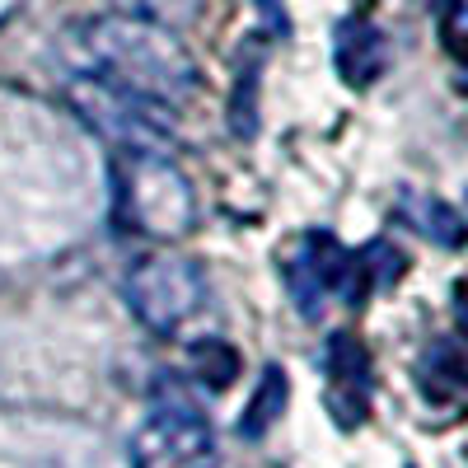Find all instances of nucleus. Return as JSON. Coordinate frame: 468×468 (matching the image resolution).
Masks as SVG:
<instances>
[{
	"mask_svg": "<svg viewBox=\"0 0 468 468\" xmlns=\"http://www.w3.org/2000/svg\"><path fill=\"white\" fill-rule=\"evenodd\" d=\"M61 61L70 66V75H94L169 108L197 94V61L169 33V24L122 10L70 24L61 33Z\"/></svg>",
	"mask_w": 468,
	"mask_h": 468,
	"instance_id": "f257e3e1",
	"label": "nucleus"
},
{
	"mask_svg": "<svg viewBox=\"0 0 468 468\" xmlns=\"http://www.w3.org/2000/svg\"><path fill=\"white\" fill-rule=\"evenodd\" d=\"M70 99L94 132H103L122 150H165V141L174 136V108L169 103L117 90L108 80H94V75H75Z\"/></svg>",
	"mask_w": 468,
	"mask_h": 468,
	"instance_id": "7ed1b4c3",
	"label": "nucleus"
},
{
	"mask_svg": "<svg viewBox=\"0 0 468 468\" xmlns=\"http://www.w3.org/2000/svg\"><path fill=\"white\" fill-rule=\"evenodd\" d=\"M122 15H141V19H154V24H174L192 10V0H112Z\"/></svg>",
	"mask_w": 468,
	"mask_h": 468,
	"instance_id": "4468645a",
	"label": "nucleus"
},
{
	"mask_svg": "<svg viewBox=\"0 0 468 468\" xmlns=\"http://www.w3.org/2000/svg\"><path fill=\"white\" fill-rule=\"evenodd\" d=\"M408 271V258L403 249H394L388 239H370L361 253H356V277H361V295L370 291H388L399 277Z\"/></svg>",
	"mask_w": 468,
	"mask_h": 468,
	"instance_id": "f8f14e48",
	"label": "nucleus"
},
{
	"mask_svg": "<svg viewBox=\"0 0 468 468\" xmlns=\"http://www.w3.org/2000/svg\"><path fill=\"white\" fill-rule=\"evenodd\" d=\"M370 351L351 337V333H333L328 337V408L337 426H361L370 412Z\"/></svg>",
	"mask_w": 468,
	"mask_h": 468,
	"instance_id": "0eeeda50",
	"label": "nucleus"
},
{
	"mask_svg": "<svg viewBox=\"0 0 468 468\" xmlns=\"http://www.w3.org/2000/svg\"><path fill=\"white\" fill-rule=\"evenodd\" d=\"M436 5H445V0H436Z\"/></svg>",
	"mask_w": 468,
	"mask_h": 468,
	"instance_id": "f3484780",
	"label": "nucleus"
},
{
	"mask_svg": "<svg viewBox=\"0 0 468 468\" xmlns=\"http://www.w3.org/2000/svg\"><path fill=\"white\" fill-rule=\"evenodd\" d=\"M333 66H337V75L351 90H370L384 75V66H388V37H384V28L361 19V15L342 19L337 33H333Z\"/></svg>",
	"mask_w": 468,
	"mask_h": 468,
	"instance_id": "6e6552de",
	"label": "nucleus"
},
{
	"mask_svg": "<svg viewBox=\"0 0 468 468\" xmlns=\"http://www.w3.org/2000/svg\"><path fill=\"white\" fill-rule=\"evenodd\" d=\"M286 399H291V379H286V370H282V366H267V370H262V384H258V394H253V403H249V412H244V421H239V431H244L249 441L267 436L271 426H277Z\"/></svg>",
	"mask_w": 468,
	"mask_h": 468,
	"instance_id": "9b49d317",
	"label": "nucleus"
},
{
	"mask_svg": "<svg viewBox=\"0 0 468 468\" xmlns=\"http://www.w3.org/2000/svg\"><path fill=\"white\" fill-rule=\"evenodd\" d=\"M450 37H468V0H454V15H450Z\"/></svg>",
	"mask_w": 468,
	"mask_h": 468,
	"instance_id": "dca6fc26",
	"label": "nucleus"
},
{
	"mask_svg": "<svg viewBox=\"0 0 468 468\" xmlns=\"http://www.w3.org/2000/svg\"><path fill=\"white\" fill-rule=\"evenodd\" d=\"M112 216L150 239H178L197 220V192L165 150H117Z\"/></svg>",
	"mask_w": 468,
	"mask_h": 468,
	"instance_id": "f03ea898",
	"label": "nucleus"
},
{
	"mask_svg": "<svg viewBox=\"0 0 468 468\" xmlns=\"http://www.w3.org/2000/svg\"><path fill=\"white\" fill-rule=\"evenodd\" d=\"M136 468H216V436L197 408L169 403L136 431Z\"/></svg>",
	"mask_w": 468,
	"mask_h": 468,
	"instance_id": "423d86ee",
	"label": "nucleus"
},
{
	"mask_svg": "<svg viewBox=\"0 0 468 468\" xmlns=\"http://www.w3.org/2000/svg\"><path fill=\"white\" fill-rule=\"evenodd\" d=\"M399 216L421 234V239H431L436 249H463L468 244V225L463 216L441 202V197H426V192H403L399 197Z\"/></svg>",
	"mask_w": 468,
	"mask_h": 468,
	"instance_id": "1a4fd4ad",
	"label": "nucleus"
},
{
	"mask_svg": "<svg viewBox=\"0 0 468 468\" xmlns=\"http://www.w3.org/2000/svg\"><path fill=\"white\" fill-rule=\"evenodd\" d=\"M192 366H197V375L211 388H225L234 375H239V356H234L225 342H197L192 346Z\"/></svg>",
	"mask_w": 468,
	"mask_h": 468,
	"instance_id": "ddd939ff",
	"label": "nucleus"
},
{
	"mask_svg": "<svg viewBox=\"0 0 468 468\" xmlns=\"http://www.w3.org/2000/svg\"><path fill=\"white\" fill-rule=\"evenodd\" d=\"M417 379L426 388V399H454L468 394V342L459 337H436L421 351Z\"/></svg>",
	"mask_w": 468,
	"mask_h": 468,
	"instance_id": "9d476101",
	"label": "nucleus"
},
{
	"mask_svg": "<svg viewBox=\"0 0 468 468\" xmlns=\"http://www.w3.org/2000/svg\"><path fill=\"white\" fill-rule=\"evenodd\" d=\"M286 282L304 319H319L328 295H342L346 304H361V277H356V253L342 249L328 229H309L295 244V258L286 262Z\"/></svg>",
	"mask_w": 468,
	"mask_h": 468,
	"instance_id": "39448f33",
	"label": "nucleus"
},
{
	"mask_svg": "<svg viewBox=\"0 0 468 468\" xmlns=\"http://www.w3.org/2000/svg\"><path fill=\"white\" fill-rule=\"evenodd\" d=\"M454 319H459V328L468 337V282H454Z\"/></svg>",
	"mask_w": 468,
	"mask_h": 468,
	"instance_id": "2eb2a0df",
	"label": "nucleus"
},
{
	"mask_svg": "<svg viewBox=\"0 0 468 468\" xmlns=\"http://www.w3.org/2000/svg\"><path fill=\"white\" fill-rule=\"evenodd\" d=\"M122 295H127V304H132V314H136L150 333H178V328L202 309V300H207V277H202L197 262L174 258V253H154V258H141V262L127 271Z\"/></svg>",
	"mask_w": 468,
	"mask_h": 468,
	"instance_id": "20e7f679",
	"label": "nucleus"
}]
</instances>
